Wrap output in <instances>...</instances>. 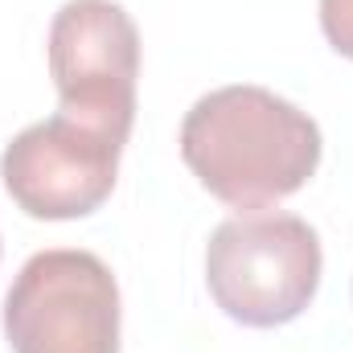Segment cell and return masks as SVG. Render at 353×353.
Segmentation results:
<instances>
[{
	"label": "cell",
	"mask_w": 353,
	"mask_h": 353,
	"mask_svg": "<svg viewBox=\"0 0 353 353\" xmlns=\"http://www.w3.org/2000/svg\"><path fill=\"white\" fill-rule=\"evenodd\" d=\"M321 29L341 58H353V0H321Z\"/></svg>",
	"instance_id": "cell-6"
},
{
	"label": "cell",
	"mask_w": 353,
	"mask_h": 353,
	"mask_svg": "<svg viewBox=\"0 0 353 353\" xmlns=\"http://www.w3.org/2000/svg\"><path fill=\"white\" fill-rule=\"evenodd\" d=\"M50 79L58 111L128 144L136 123L140 29L115 0H66L50 21Z\"/></svg>",
	"instance_id": "cell-4"
},
{
	"label": "cell",
	"mask_w": 353,
	"mask_h": 353,
	"mask_svg": "<svg viewBox=\"0 0 353 353\" xmlns=\"http://www.w3.org/2000/svg\"><path fill=\"white\" fill-rule=\"evenodd\" d=\"M12 353H119V283L90 251H37L4 296Z\"/></svg>",
	"instance_id": "cell-3"
},
{
	"label": "cell",
	"mask_w": 353,
	"mask_h": 353,
	"mask_svg": "<svg viewBox=\"0 0 353 353\" xmlns=\"http://www.w3.org/2000/svg\"><path fill=\"white\" fill-rule=\"evenodd\" d=\"M321 239L300 214L226 218L205 247L214 304L247 329L296 321L321 288Z\"/></svg>",
	"instance_id": "cell-2"
},
{
	"label": "cell",
	"mask_w": 353,
	"mask_h": 353,
	"mask_svg": "<svg viewBox=\"0 0 353 353\" xmlns=\"http://www.w3.org/2000/svg\"><path fill=\"white\" fill-rule=\"evenodd\" d=\"M123 140L74 115H50L12 136L0 157V176L17 210L41 222L94 214L119 176Z\"/></svg>",
	"instance_id": "cell-5"
},
{
	"label": "cell",
	"mask_w": 353,
	"mask_h": 353,
	"mask_svg": "<svg viewBox=\"0 0 353 353\" xmlns=\"http://www.w3.org/2000/svg\"><path fill=\"white\" fill-rule=\"evenodd\" d=\"M321 152L316 119L251 83L201 94L181 123V161L230 210H267L300 193Z\"/></svg>",
	"instance_id": "cell-1"
}]
</instances>
